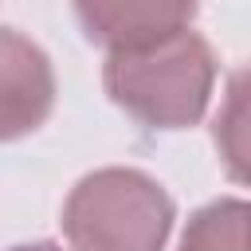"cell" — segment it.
<instances>
[{
  "instance_id": "obj_1",
  "label": "cell",
  "mask_w": 251,
  "mask_h": 251,
  "mask_svg": "<svg viewBox=\"0 0 251 251\" xmlns=\"http://www.w3.org/2000/svg\"><path fill=\"white\" fill-rule=\"evenodd\" d=\"M102 82L110 102L122 106L141 126L184 129L196 126L208 110L216 82V55L196 31H184L149 51L110 55Z\"/></svg>"
},
{
  "instance_id": "obj_2",
  "label": "cell",
  "mask_w": 251,
  "mask_h": 251,
  "mask_svg": "<svg viewBox=\"0 0 251 251\" xmlns=\"http://www.w3.org/2000/svg\"><path fill=\"white\" fill-rule=\"evenodd\" d=\"M173 231L169 192L137 169H98L63 204L71 251H161Z\"/></svg>"
},
{
  "instance_id": "obj_3",
  "label": "cell",
  "mask_w": 251,
  "mask_h": 251,
  "mask_svg": "<svg viewBox=\"0 0 251 251\" xmlns=\"http://www.w3.org/2000/svg\"><path fill=\"white\" fill-rule=\"evenodd\" d=\"M75 16L90 43L106 47L110 55H129L192 31L196 8L165 0H126V4H78Z\"/></svg>"
},
{
  "instance_id": "obj_4",
  "label": "cell",
  "mask_w": 251,
  "mask_h": 251,
  "mask_svg": "<svg viewBox=\"0 0 251 251\" xmlns=\"http://www.w3.org/2000/svg\"><path fill=\"white\" fill-rule=\"evenodd\" d=\"M55 102V78L47 55L16 27L0 31V118L4 137L16 141L43 126Z\"/></svg>"
},
{
  "instance_id": "obj_5",
  "label": "cell",
  "mask_w": 251,
  "mask_h": 251,
  "mask_svg": "<svg viewBox=\"0 0 251 251\" xmlns=\"http://www.w3.org/2000/svg\"><path fill=\"white\" fill-rule=\"evenodd\" d=\"M216 153L235 184L251 188V63L231 71L216 114Z\"/></svg>"
},
{
  "instance_id": "obj_6",
  "label": "cell",
  "mask_w": 251,
  "mask_h": 251,
  "mask_svg": "<svg viewBox=\"0 0 251 251\" xmlns=\"http://www.w3.org/2000/svg\"><path fill=\"white\" fill-rule=\"evenodd\" d=\"M180 251H251V200L224 196L204 204L188 220Z\"/></svg>"
},
{
  "instance_id": "obj_7",
  "label": "cell",
  "mask_w": 251,
  "mask_h": 251,
  "mask_svg": "<svg viewBox=\"0 0 251 251\" xmlns=\"http://www.w3.org/2000/svg\"><path fill=\"white\" fill-rule=\"evenodd\" d=\"M12 251H63L55 243H24V247H12Z\"/></svg>"
}]
</instances>
